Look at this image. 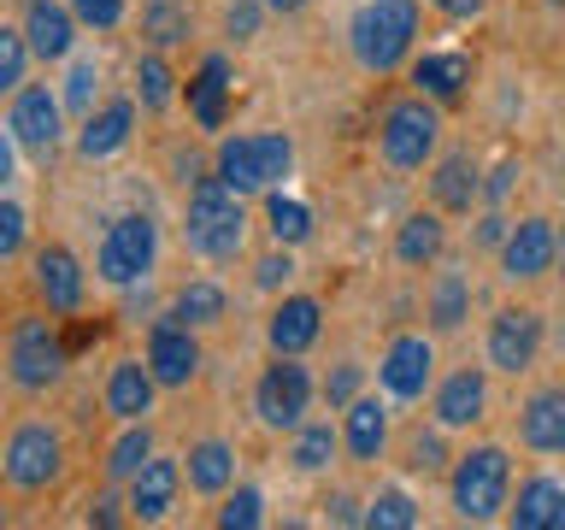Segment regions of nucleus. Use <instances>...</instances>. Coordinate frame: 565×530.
I'll use <instances>...</instances> for the list:
<instances>
[{"label": "nucleus", "instance_id": "f257e3e1", "mask_svg": "<svg viewBox=\"0 0 565 530\" xmlns=\"http://www.w3.org/2000/svg\"><path fill=\"white\" fill-rule=\"evenodd\" d=\"M247 236V212H242V189H230L224 177H201L183 212V242L201 259H230Z\"/></svg>", "mask_w": 565, "mask_h": 530}, {"label": "nucleus", "instance_id": "f03ea898", "mask_svg": "<svg viewBox=\"0 0 565 530\" xmlns=\"http://www.w3.org/2000/svg\"><path fill=\"white\" fill-rule=\"evenodd\" d=\"M413 35H418V0H365L353 12L348 42L365 71H395L413 47Z\"/></svg>", "mask_w": 565, "mask_h": 530}, {"label": "nucleus", "instance_id": "7ed1b4c3", "mask_svg": "<svg viewBox=\"0 0 565 530\" xmlns=\"http://www.w3.org/2000/svg\"><path fill=\"white\" fill-rule=\"evenodd\" d=\"M448 489H454V512H459V519L483 524V519H494V512L507 507L512 459H507L501 448H471V454H459Z\"/></svg>", "mask_w": 565, "mask_h": 530}, {"label": "nucleus", "instance_id": "20e7f679", "mask_svg": "<svg viewBox=\"0 0 565 530\" xmlns=\"http://www.w3.org/2000/svg\"><path fill=\"white\" fill-rule=\"evenodd\" d=\"M289 166H295V148H289V136H277V130L218 141V177L230 189H271L289 177Z\"/></svg>", "mask_w": 565, "mask_h": 530}, {"label": "nucleus", "instance_id": "39448f33", "mask_svg": "<svg viewBox=\"0 0 565 530\" xmlns=\"http://www.w3.org/2000/svg\"><path fill=\"white\" fill-rule=\"evenodd\" d=\"M436 141H441V118H436V106L424 95L395 100L383 113V124H377V148H383V159L395 171H418L424 159L436 153Z\"/></svg>", "mask_w": 565, "mask_h": 530}, {"label": "nucleus", "instance_id": "423d86ee", "mask_svg": "<svg viewBox=\"0 0 565 530\" xmlns=\"http://www.w3.org/2000/svg\"><path fill=\"white\" fill-rule=\"evenodd\" d=\"M71 360V348H65V336L47 325V318H18L12 336H7V371H12V383L18 389H47V383H60V371Z\"/></svg>", "mask_w": 565, "mask_h": 530}, {"label": "nucleus", "instance_id": "0eeeda50", "mask_svg": "<svg viewBox=\"0 0 565 530\" xmlns=\"http://www.w3.org/2000/svg\"><path fill=\"white\" fill-rule=\"evenodd\" d=\"M307 401H312L307 365H295V353H277L254 383V413L271 424V431H300V424H307Z\"/></svg>", "mask_w": 565, "mask_h": 530}, {"label": "nucleus", "instance_id": "6e6552de", "mask_svg": "<svg viewBox=\"0 0 565 530\" xmlns=\"http://www.w3.org/2000/svg\"><path fill=\"white\" fill-rule=\"evenodd\" d=\"M153 254H159V230L148 212H124V219L106 230L100 242V277L118 283V289H130V283H141L153 272Z\"/></svg>", "mask_w": 565, "mask_h": 530}, {"label": "nucleus", "instance_id": "1a4fd4ad", "mask_svg": "<svg viewBox=\"0 0 565 530\" xmlns=\"http://www.w3.org/2000/svg\"><path fill=\"white\" fill-rule=\"evenodd\" d=\"M0 459H7L12 489H47L65 466V442H60V431H47V424H18Z\"/></svg>", "mask_w": 565, "mask_h": 530}, {"label": "nucleus", "instance_id": "9d476101", "mask_svg": "<svg viewBox=\"0 0 565 530\" xmlns=\"http://www.w3.org/2000/svg\"><path fill=\"white\" fill-rule=\"evenodd\" d=\"M536 348H542V318L530 312V307H507V312H494V325H489V365L494 371H530L536 365Z\"/></svg>", "mask_w": 565, "mask_h": 530}, {"label": "nucleus", "instance_id": "9b49d317", "mask_svg": "<svg viewBox=\"0 0 565 530\" xmlns=\"http://www.w3.org/2000/svg\"><path fill=\"white\" fill-rule=\"evenodd\" d=\"M7 130L18 136V148H35V153H47L53 141H60V100L47 95V83L12 88V106H7Z\"/></svg>", "mask_w": 565, "mask_h": 530}, {"label": "nucleus", "instance_id": "f8f14e48", "mask_svg": "<svg viewBox=\"0 0 565 530\" xmlns=\"http://www.w3.org/2000/svg\"><path fill=\"white\" fill-rule=\"evenodd\" d=\"M430 371H436L430 342H424V336H395L388 353H383V365H377V383L395 401H418L424 389H430Z\"/></svg>", "mask_w": 565, "mask_h": 530}, {"label": "nucleus", "instance_id": "ddd939ff", "mask_svg": "<svg viewBox=\"0 0 565 530\" xmlns=\"http://www.w3.org/2000/svg\"><path fill=\"white\" fill-rule=\"evenodd\" d=\"M554 254H559V236H554V224H547V219H524V224H512V236L501 242V265H507V277H512V283L547 277Z\"/></svg>", "mask_w": 565, "mask_h": 530}, {"label": "nucleus", "instance_id": "4468645a", "mask_svg": "<svg viewBox=\"0 0 565 530\" xmlns=\"http://www.w3.org/2000/svg\"><path fill=\"white\" fill-rule=\"evenodd\" d=\"M148 365H153V378L166 383V389H183L194 371H201V348H194L189 325H177V318L153 325V336H148Z\"/></svg>", "mask_w": 565, "mask_h": 530}, {"label": "nucleus", "instance_id": "2eb2a0df", "mask_svg": "<svg viewBox=\"0 0 565 530\" xmlns=\"http://www.w3.org/2000/svg\"><path fill=\"white\" fill-rule=\"evenodd\" d=\"M24 35L35 47V60H65L71 42H77V12L71 0H24Z\"/></svg>", "mask_w": 565, "mask_h": 530}, {"label": "nucleus", "instance_id": "dca6fc26", "mask_svg": "<svg viewBox=\"0 0 565 530\" xmlns=\"http://www.w3.org/2000/svg\"><path fill=\"white\" fill-rule=\"evenodd\" d=\"M483 406H489V383H483V371H477V365L454 371V378L436 389V424H441V431H466V424L483 418Z\"/></svg>", "mask_w": 565, "mask_h": 530}, {"label": "nucleus", "instance_id": "f3484780", "mask_svg": "<svg viewBox=\"0 0 565 530\" xmlns=\"http://www.w3.org/2000/svg\"><path fill=\"white\" fill-rule=\"evenodd\" d=\"M30 277H35V295H42L53 312H77L83 307V272H77V259H71L65 247H42Z\"/></svg>", "mask_w": 565, "mask_h": 530}, {"label": "nucleus", "instance_id": "a211bd4d", "mask_svg": "<svg viewBox=\"0 0 565 530\" xmlns=\"http://www.w3.org/2000/svg\"><path fill=\"white\" fill-rule=\"evenodd\" d=\"M519 436L536 454H565V389H536L519 413Z\"/></svg>", "mask_w": 565, "mask_h": 530}, {"label": "nucleus", "instance_id": "6ab92c4d", "mask_svg": "<svg viewBox=\"0 0 565 530\" xmlns=\"http://www.w3.org/2000/svg\"><path fill=\"white\" fill-rule=\"evenodd\" d=\"M177 489H183L177 459H148V466L130 477V519H166L177 507Z\"/></svg>", "mask_w": 565, "mask_h": 530}, {"label": "nucleus", "instance_id": "aec40b11", "mask_svg": "<svg viewBox=\"0 0 565 530\" xmlns=\"http://www.w3.org/2000/svg\"><path fill=\"white\" fill-rule=\"evenodd\" d=\"M153 389H159L153 365H141V360H118V365H113V378H106V413L124 418V424H136V418L153 406Z\"/></svg>", "mask_w": 565, "mask_h": 530}, {"label": "nucleus", "instance_id": "412c9836", "mask_svg": "<svg viewBox=\"0 0 565 530\" xmlns=\"http://www.w3.org/2000/svg\"><path fill=\"white\" fill-rule=\"evenodd\" d=\"M507 519L519 530H565V484H554V477L519 484V501H512Z\"/></svg>", "mask_w": 565, "mask_h": 530}, {"label": "nucleus", "instance_id": "4be33fe9", "mask_svg": "<svg viewBox=\"0 0 565 530\" xmlns=\"http://www.w3.org/2000/svg\"><path fill=\"white\" fill-rule=\"evenodd\" d=\"M130 124H136V106L130 100H106L100 113L83 118V136H77V153L83 159H106L130 141Z\"/></svg>", "mask_w": 565, "mask_h": 530}, {"label": "nucleus", "instance_id": "5701e85b", "mask_svg": "<svg viewBox=\"0 0 565 530\" xmlns=\"http://www.w3.org/2000/svg\"><path fill=\"white\" fill-rule=\"evenodd\" d=\"M318 300L312 295H289L282 307L271 312V325H265V336H271V348L277 353H300V348H312L318 342Z\"/></svg>", "mask_w": 565, "mask_h": 530}, {"label": "nucleus", "instance_id": "b1692460", "mask_svg": "<svg viewBox=\"0 0 565 530\" xmlns=\"http://www.w3.org/2000/svg\"><path fill=\"white\" fill-rule=\"evenodd\" d=\"M189 106H194V124L201 130H218L224 113H230V65L212 53V60L201 65V77L189 83Z\"/></svg>", "mask_w": 565, "mask_h": 530}, {"label": "nucleus", "instance_id": "393cba45", "mask_svg": "<svg viewBox=\"0 0 565 530\" xmlns=\"http://www.w3.org/2000/svg\"><path fill=\"white\" fill-rule=\"evenodd\" d=\"M413 83L430 100H459V95H466V83H471V60H466V53H424V60L413 65Z\"/></svg>", "mask_w": 565, "mask_h": 530}, {"label": "nucleus", "instance_id": "a878e982", "mask_svg": "<svg viewBox=\"0 0 565 530\" xmlns=\"http://www.w3.org/2000/svg\"><path fill=\"white\" fill-rule=\"evenodd\" d=\"M441 242H448L441 212H413V219L401 224V236H395V259L401 265H430L441 254Z\"/></svg>", "mask_w": 565, "mask_h": 530}, {"label": "nucleus", "instance_id": "bb28decb", "mask_svg": "<svg viewBox=\"0 0 565 530\" xmlns=\"http://www.w3.org/2000/svg\"><path fill=\"white\" fill-rule=\"evenodd\" d=\"M383 436H388V413L377 401H348V424H342V442L353 459H377L383 454Z\"/></svg>", "mask_w": 565, "mask_h": 530}, {"label": "nucleus", "instance_id": "cd10ccee", "mask_svg": "<svg viewBox=\"0 0 565 530\" xmlns=\"http://www.w3.org/2000/svg\"><path fill=\"white\" fill-rule=\"evenodd\" d=\"M230 484H236V454H230L224 442H194L189 448V489L224 495Z\"/></svg>", "mask_w": 565, "mask_h": 530}, {"label": "nucleus", "instance_id": "c85d7f7f", "mask_svg": "<svg viewBox=\"0 0 565 530\" xmlns=\"http://www.w3.org/2000/svg\"><path fill=\"white\" fill-rule=\"evenodd\" d=\"M430 189H436V206L441 212H471V201H477V166H471L466 153L441 159L436 177H430Z\"/></svg>", "mask_w": 565, "mask_h": 530}, {"label": "nucleus", "instance_id": "c756f323", "mask_svg": "<svg viewBox=\"0 0 565 530\" xmlns=\"http://www.w3.org/2000/svg\"><path fill=\"white\" fill-rule=\"evenodd\" d=\"M171 318H177V325H189V330L218 325V318H224V289H218V283H189V289H177Z\"/></svg>", "mask_w": 565, "mask_h": 530}, {"label": "nucleus", "instance_id": "7c9ffc66", "mask_svg": "<svg viewBox=\"0 0 565 530\" xmlns=\"http://www.w3.org/2000/svg\"><path fill=\"white\" fill-rule=\"evenodd\" d=\"M466 312H471L466 277H459V272H441L436 289H430V325H436V330H459V325H466Z\"/></svg>", "mask_w": 565, "mask_h": 530}, {"label": "nucleus", "instance_id": "2f4dec72", "mask_svg": "<svg viewBox=\"0 0 565 530\" xmlns=\"http://www.w3.org/2000/svg\"><path fill=\"white\" fill-rule=\"evenodd\" d=\"M141 35H148L153 47L189 42V7H183V0H148V12H141Z\"/></svg>", "mask_w": 565, "mask_h": 530}, {"label": "nucleus", "instance_id": "473e14b6", "mask_svg": "<svg viewBox=\"0 0 565 530\" xmlns=\"http://www.w3.org/2000/svg\"><path fill=\"white\" fill-rule=\"evenodd\" d=\"M153 459V436H148V424H130V431H124L118 442H113V459H106V477H113V484H124V477H136L141 466H148Z\"/></svg>", "mask_w": 565, "mask_h": 530}, {"label": "nucleus", "instance_id": "72a5a7b5", "mask_svg": "<svg viewBox=\"0 0 565 530\" xmlns=\"http://www.w3.org/2000/svg\"><path fill=\"white\" fill-rule=\"evenodd\" d=\"M265 224H271V236L289 242V247L312 236V212L300 201H289V194H271V201H265Z\"/></svg>", "mask_w": 565, "mask_h": 530}, {"label": "nucleus", "instance_id": "f704fd0d", "mask_svg": "<svg viewBox=\"0 0 565 530\" xmlns=\"http://www.w3.org/2000/svg\"><path fill=\"white\" fill-rule=\"evenodd\" d=\"M365 524H371V530H413V524H418L413 495H406V489H383L377 501L365 507Z\"/></svg>", "mask_w": 565, "mask_h": 530}, {"label": "nucleus", "instance_id": "c9c22d12", "mask_svg": "<svg viewBox=\"0 0 565 530\" xmlns=\"http://www.w3.org/2000/svg\"><path fill=\"white\" fill-rule=\"evenodd\" d=\"M330 454H335V431L330 424H300V436H295V471H324L330 466Z\"/></svg>", "mask_w": 565, "mask_h": 530}, {"label": "nucleus", "instance_id": "e433bc0d", "mask_svg": "<svg viewBox=\"0 0 565 530\" xmlns=\"http://www.w3.org/2000/svg\"><path fill=\"white\" fill-rule=\"evenodd\" d=\"M136 88H141V106H148V113H166L171 106V71L159 53H148V60L136 65Z\"/></svg>", "mask_w": 565, "mask_h": 530}, {"label": "nucleus", "instance_id": "4c0bfd02", "mask_svg": "<svg viewBox=\"0 0 565 530\" xmlns=\"http://www.w3.org/2000/svg\"><path fill=\"white\" fill-rule=\"evenodd\" d=\"M30 35L24 30H0V88H24V60H30Z\"/></svg>", "mask_w": 565, "mask_h": 530}, {"label": "nucleus", "instance_id": "58836bf2", "mask_svg": "<svg viewBox=\"0 0 565 530\" xmlns=\"http://www.w3.org/2000/svg\"><path fill=\"white\" fill-rule=\"evenodd\" d=\"M259 507H265L259 489H236V495H230V501L218 507V524H224V530H254V524L265 519Z\"/></svg>", "mask_w": 565, "mask_h": 530}, {"label": "nucleus", "instance_id": "ea45409f", "mask_svg": "<svg viewBox=\"0 0 565 530\" xmlns=\"http://www.w3.org/2000/svg\"><path fill=\"white\" fill-rule=\"evenodd\" d=\"M95 95H100V65L95 60H77L65 77V100L77 106V113H95Z\"/></svg>", "mask_w": 565, "mask_h": 530}, {"label": "nucleus", "instance_id": "a19ab883", "mask_svg": "<svg viewBox=\"0 0 565 530\" xmlns=\"http://www.w3.org/2000/svg\"><path fill=\"white\" fill-rule=\"evenodd\" d=\"M71 12H77L83 24H95V30H113L124 18V0H71Z\"/></svg>", "mask_w": 565, "mask_h": 530}, {"label": "nucleus", "instance_id": "79ce46f5", "mask_svg": "<svg viewBox=\"0 0 565 530\" xmlns=\"http://www.w3.org/2000/svg\"><path fill=\"white\" fill-rule=\"evenodd\" d=\"M441 459H448V454H441V436H413V448H406V466L424 471V477L441 471Z\"/></svg>", "mask_w": 565, "mask_h": 530}, {"label": "nucleus", "instance_id": "37998d69", "mask_svg": "<svg viewBox=\"0 0 565 530\" xmlns=\"http://www.w3.org/2000/svg\"><path fill=\"white\" fill-rule=\"evenodd\" d=\"M18 247H24V212L7 201V206H0V254L18 259Z\"/></svg>", "mask_w": 565, "mask_h": 530}, {"label": "nucleus", "instance_id": "c03bdc74", "mask_svg": "<svg viewBox=\"0 0 565 530\" xmlns=\"http://www.w3.org/2000/svg\"><path fill=\"white\" fill-rule=\"evenodd\" d=\"M259 7H265V0H259ZM259 7H254V0H236V7H230V35H236V42H247V35L259 30Z\"/></svg>", "mask_w": 565, "mask_h": 530}, {"label": "nucleus", "instance_id": "a18cd8bd", "mask_svg": "<svg viewBox=\"0 0 565 530\" xmlns=\"http://www.w3.org/2000/svg\"><path fill=\"white\" fill-rule=\"evenodd\" d=\"M353 389H360V365H342V371H335V378L324 383V395H330V406H348Z\"/></svg>", "mask_w": 565, "mask_h": 530}, {"label": "nucleus", "instance_id": "49530a36", "mask_svg": "<svg viewBox=\"0 0 565 530\" xmlns=\"http://www.w3.org/2000/svg\"><path fill=\"white\" fill-rule=\"evenodd\" d=\"M289 272H295L289 254H265V259H259V289H277V283H289Z\"/></svg>", "mask_w": 565, "mask_h": 530}, {"label": "nucleus", "instance_id": "de8ad7c7", "mask_svg": "<svg viewBox=\"0 0 565 530\" xmlns=\"http://www.w3.org/2000/svg\"><path fill=\"white\" fill-rule=\"evenodd\" d=\"M330 519H335V524H365V512L353 507V495H335V501H330Z\"/></svg>", "mask_w": 565, "mask_h": 530}, {"label": "nucleus", "instance_id": "09e8293b", "mask_svg": "<svg viewBox=\"0 0 565 530\" xmlns=\"http://www.w3.org/2000/svg\"><path fill=\"white\" fill-rule=\"evenodd\" d=\"M489 0H436V12H448V18H477Z\"/></svg>", "mask_w": 565, "mask_h": 530}, {"label": "nucleus", "instance_id": "8fccbe9b", "mask_svg": "<svg viewBox=\"0 0 565 530\" xmlns=\"http://www.w3.org/2000/svg\"><path fill=\"white\" fill-rule=\"evenodd\" d=\"M95 336H100V325H77L65 336V348H83V342H95Z\"/></svg>", "mask_w": 565, "mask_h": 530}, {"label": "nucleus", "instance_id": "3c124183", "mask_svg": "<svg viewBox=\"0 0 565 530\" xmlns=\"http://www.w3.org/2000/svg\"><path fill=\"white\" fill-rule=\"evenodd\" d=\"M501 224H507V219H483V230H477V242H501Z\"/></svg>", "mask_w": 565, "mask_h": 530}, {"label": "nucleus", "instance_id": "603ef678", "mask_svg": "<svg viewBox=\"0 0 565 530\" xmlns=\"http://www.w3.org/2000/svg\"><path fill=\"white\" fill-rule=\"evenodd\" d=\"M265 7H271V12H300L307 0H265Z\"/></svg>", "mask_w": 565, "mask_h": 530}, {"label": "nucleus", "instance_id": "864d4df0", "mask_svg": "<svg viewBox=\"0 0 565 530\" xmlns=\"http://www.w3.org/2000/svg\"><path fill=\"white\" fill-rule=\"evenodd\" d=\"M547 7H565V0H547Z\"/></svg>", "mask_w": 565, "mask_h": 530}]
</instances>
